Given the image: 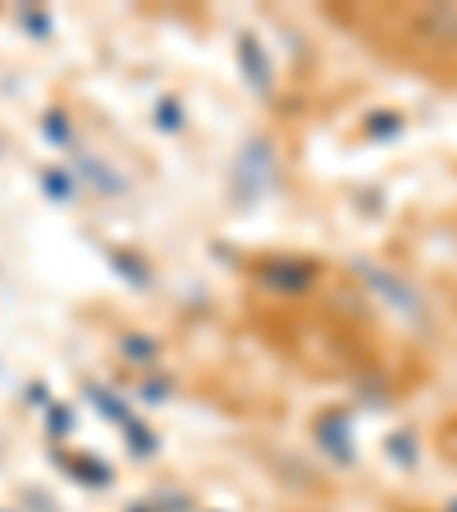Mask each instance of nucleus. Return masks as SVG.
I'll list each match as a JSON object with an SVG mask.
<instances>
[{
    "mask_svg": "<svg viewBox=\"0 0 457 512\" xmlns=\"http://www.w3.org/2000/svg\"><path fill=\"white\" fill-rule=\"evenodd\" d=\"M266 284H279V288H288V293H298V288H307V284H311V270L275 266V270H266Z\"/></svg>",
    "mask_w": 457,
    "mask_h": 512,
    "instance_id": "f257e3e1",
    "label": "nucleus"
}]
</instances>
